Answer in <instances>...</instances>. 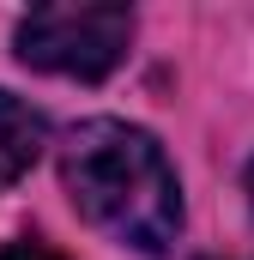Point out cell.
Returning a JSON list of instances; mask_svg holds the SVG:
<instances>
[{
  "instance_id": "cell-3",
  "label": "cell",
  "mask_w": 254,
  "mask_h": 260,
  "mask_svg": "<svg viewBox=\"0 0 254 260\" xmlns=\"http://www.w3.org/2000/svg\"><path fill=\"white\" fill-rule=\"evenodd\" d=\"M37 157H43V115L12 91H0V188H12Z\"/></svg>"
},
{
  "instance_id": "cell-2",
  "label": "cell",
  "mask_w": 254,
  "mask_h": 260,
  "mask_svg": "<svg viewBox=\"0 0 254 260\" xmlns=\"http://www.w3.org/2000/svg\"><path fill=\"white\" fill-rule=\"evenodd\" d=\"M133 12L127 6H37L18 24V61L61 79H109L127 61Z\"/></svg>"
},
{
  "instance_id": "cell-1",
  "label": "cell",
  "mask_w": 254,
  "mask_h": 260,
  "mask_svg": "<svg viewBox=\"0 0 254 260\" xmlns=\"http://www.w3.org/2000/svg\"><path fill=\"white\" fill-rule=\"evenodd\" d=\"M61 182L73 206L121 248L164 254L182 230V182L164 145L127 121H79L61 145Z\"/></svg>"
},
{
  "instance_id": "cell-4",
  "label": "cell",
  "mask_w": 254,
  "mask_h": 260,
  "mask_svg": "<svg viewBox=\"0 0 254 260\" xmlns=\"http://www.w3.org/2000/svg\"><path fill=\"white\" fill-rule=\"evenodd\" d=\"M0 260H61V254H55V248H43V242H6Z\"/></svg>"
},
{
  "instance_id": "cell-5",
  "label": "cell",
  "mask_w": 254,
  "mask_h": 260,
  "mask_svg": "<svg viewBox=\"0 0 254 260\" xmlns=\"http://www.w3.org/2000/svg\"><path fill=\"white\" fill-rule=\"evenodd\" d=\"M248 200H254V164H248Z\"/></svg>"
}]
</instances>
